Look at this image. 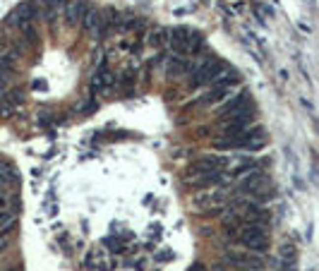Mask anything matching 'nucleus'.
<instances>
[{"label":"nucleus","instance_id":"obj_1","mask_svg":"<svg viewBox=\"0 0 319 271\" xmlns=\"http://www.w3.org/2000/svg\"><path fill=\"white\" fill-rule=\"evenodd\" d=\"M168 36H170V46L175 48V53H180V55L197 53L199 46H202V36L194 34V32H190V29H185V27L170 29Z\"/></svg>","mask_w":319,"mask_h":271},{"label":"nucleus","instance_id":"obj_2","mask_svg":"<svg viewBox=\"0 0 319 271\" xmlns=\"http://www.w3.org/2000/svg\"><path fill=\"white\" fill-rule=\"evenodd\" d=\"M240 242H243L247 250H252L255 254H264L269 250V231L266 226H259V223H247L243 233H240Z\"/></svg>","mask_w":319,"mask_h":271},{"label":"nucleus","instance_id":"obj_3","mask_svg":"<svg viewBox=\"0 0 319 271\" xmlns=\"http://www.w3.org/2000/svg\"><path fill=\"white\" fill-rule=\"evenodd\" d=\"M225 72V63L219 58L207 60L202 68H197L192 72V87H204V84H216L221 79V74Z\"/></svg>","mask_w":319,"mask_h":271},{"label":"nucleus","instance_id":"obj_4","mask_svg":"<svg viewBox=\"0 0 319 271\" xmlns=\"http://www.w3.org/2000/svg\"><path fill=\"white\" fill-rule=\"evenodd\" d=\"M228 166V159H221V156H204L199 161H194L188 168L190 175H207V173H221Z\"/></svg>","mask_w":319,"mask_h":271},{"label":"nucleus","instance_id":"obj_5","mask_svg":"<svg viewBox=\"0 0 319 271\" xmlns=\"http://www.w3.org/2000/svg\"><path fill=\"white\" fill-rule=\"evenodd\" d=\"M264 185H269L266 173H264V170H257V168H252V170H247V173H245V178L240 180V190H243V192H247V195L259 197V195H262Z\"/></svg>","mask_w":319,"mask_h":271},{"label":"nucleus","instance_id":"obj_6","mask_svg":"<svg viewBox=\"0 0 319 271\" xmlns=\"http://www.w3.org/2000/svg\"><path fill=\"white\" fill-rule=\"evenodd\" d=\"M36 2H19L17 7L10 12L7 24L10 27H24V24H32V19L36 17Z\"/></svg>","mask_w":319,"mask_h":271},{"label":"nucleus","instance_id":"obj_7","mask_svg":"<svg viewBox=\"0 0 319 271\" xmlns=\"http://www.w3.org/2000/svg\"><path fill=\"white\" fill-rule=\"evenodd\" d=\"M103 17H106L103 12H98L96 7H89V10L84 12V19H82V24H84V29H87L92 36H98V34L103 32L106 22H108V19H103Z\"/></svg>","mask_w":319,"mask_h":271},{"label":"nucleus","instance_id":"obj_8","mask_svg":"<svg viewBox=\"0 0 319 271\" xmlns=\"http://www.w3.org/2000/svg\"><path fill=\"white\" fill-rule=\"evenodd\" d=\"M89 7H87V2L84 0H70L67 5H65V19H67V24H79L82 19H84V12H87Z\"/></svg>","mask_w":319,"mask_h":271},{"label":"nucleus","instance_id":"obj_9","mask_svg":"<svg viewBox=\"0 0 319 271\" xmlns=\"http://www.w3.org/2000/svg\"><path fill=\"white\" fill-rule=\"evenodd\" d=\"M247 103H250V94H247V91H240V94H235L230 101H225L223 106H221V115H225V118H228V115H233L235 110L245 108Z\"/></svg>","mask_w":319,"mask_h":271},{"label":"nucleus","instance_id":"obj_10","mask_svg":"<svg viewBox=\"0 0 319 271\" xmlns=\"http://www.w3.org/2000/svg\"><path fill=\"white\" fill-rule=\"evenodd\" d=\"M279 271H300L298 269V252H295L293 245L281 247V269Z\"/></svg>","mask_w":319,"mask_h":271},{"label":"nucleus","instance_id":"obj_11","mask_svg":"<svg viewBox=\"0 0 319 271\" xmlns=\"http://www.w3.org/2000/svg\"><path fill=\"white\" fill-rule=\"evenodd\" d=\"M221 202H225V192H221V190H216V192H204V195H197V197H194V204H197L199 209L216 206V204H221Z\"/></svg>","mask_w":319,"mask_h":271},{"label":"nucleus","instance_id":"obj_12","mask_svg":"<svg viewBox=\"0 0 319 271\" xmlns=\"http://www.w3.org/2000/svg\"><path fill=\"white\" fill-rule=\"evenodd\" d=\"M228 94H230V84H225V82L219 79V82L214 84V89L204 96V103H219V101H225Z\"/></svg>","mask_w":319,"mask_h":271},{"label":"nucleus","instance_id":"obj_13","mask_svg":"<svg viewBox=\"0 0 319 271\" xmlns=\"http://www.w3.org/2000/svg\"><path fill=\"white\" fill-rule=\"evenodd\" d=\"M245 221H247V223H259V226H266V223H269V214H266V209L257 206V204H247Z\"/></svg>","mask_w":319,"mask_h":271},{"label":"nucleus","instance_id":"obj_14","mask_svg":"<svg viewBox=\"0 0 319 271\" xmlns=\"http://www.w3.org/2000/svg\"><path fill=\"white\" fill-rule=\"evenodd\" d=\"M225 182V175L223 170L221 173H207V175H199L197 180L192 182L197 190H207V187H214V185H223Z\"/></svg>","mask_w":319,"mask_h":271},{"label":"nucleus","instance_id":"obj_15","mask_svg":"<svg viewBox=\"0 0 319 271\" xmlns=\"http://www.w3.org/2000/svg\"><path fill=\"white\" fill-rule=\"evenodd\" d=\"M113 84V74L106 70V68H101L98 72L94 74V79H92V89L94 91H103V89H108Z\"/></svg>","mask_w":319,"mask_h":271},{"label":"nucleus","instance_id":"obj_16","mask_svg":"<svg viewBox=\"0 0 319 271\" xmlns=\"http://www.w3.org/2000/svg\"><path fill=\"white\" fill-rule=\"evenodd\" d=\"M0 175L7 182L17 180V170H15V166H10V163H0Z\"/></svg>","mask_w":319,"mask_h":271},{"label":"nucleus","instance_id":"obj_17","mask_svg":"<svg viewBox=\"0 0 319 271\" xmlns=\"http://www.w3.org/2000/svg\"><path fill=\"white\" fill-rule=\"evenodd\" d=\"M5 101H10L12 106H19V103L24 101V91H22V89H12L10 94H5Z\"/></svg>","mask_w":319,"mask_h":271},{"label":"nucleus","instance_id":"obj_18","mask_svg":"<svg viewBox=\"0 0 319 271\" xmlns=\"http://www.w3.org/2000/svg\"><path fill=\"white\" fill-rule=\"evenodd\" d=\"M163 36H168V32H166V29H156V32H154V36H151V43H154V46H159V43L163 41Z\"/></svg>","mask_w":319,"mask_h":271},{"label":"nucleus","instance_id":"obj_19","mask_svg":"<svg viewBox=\"0 0 319 271\" xmlns=\"http://www.w3.org/2000/svg\"><path fill=\"white\" fill-rule=\"evenodd\" d=\"M5 185H7V180H5V178L0 175V195H2V190H5Z\"/></svg>","mask_w":319,"mask_h":271},{"label":"nucleus","instance_id":"obj_20","mask_svg":"<svg viewBox=\"0 0 319 271\" xmlns=\"http://www.w3.org/2000/svg\"><path fill=\"white\" fill-rule=\"evenodd\" d=\"M2 206H5V197L0 195V209H2Z\"/></svg>","mask_w":319,"mask_h":271},{"label":"nucleus","instance_id":"obj_21","mask_svg":"<svg viewBox=\"0 0 319 271\" xmlns=\"http://www.w3.org/2000/svg\"><path fill=\"white\" fill-rule=\"evenodd\" d=\"M243 271H259V269H250V267H245V269Z\"/></svg>","mask_w":319,"mask_h":271},{"label":"nucleus","instance_id":"obj_22","mask_svg":"<svg viewBox=\"0 0 319 271\" xmlns=\"http://www.w3.org/2000/svg\"><path fill=\"white\" fill-rule=\"evenodd\" d=\"M10 271H19V269H10Z\"/></svg>","mask_w":319,"mask_h":271}]
</instances>
